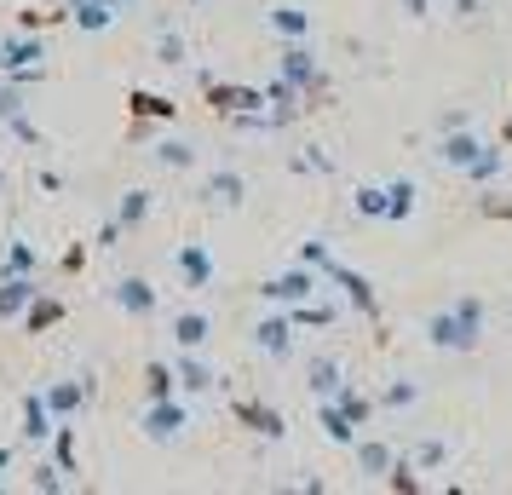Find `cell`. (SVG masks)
<instances>
[{
	"instance_id": "f1b7e54d",
	"label": "cell",
	"mask_w": 512,
	"mask_h": 495,
	"mask_svg": "<svg viewBox=\"0 0 512 495\" xmlns=\"http://www.w3.org/2000/svg\"><path fill=\"white\" fill-rule=\"evenodd\" d=\"M208 196H213V202H225V208H236V202H242V179H236V173H213Z\"/></svg>"
},
{
	"instance_id": "5b68a950",
	"label": "cell",
	"mask_w": 512,
	"mask_h": 495,
	"mask_svg": "<svg viewBox=\"0 0 512 495\" xmlns=\"http://www.w3.org/2000/svg\"><path fill=\"white\" fill-rule=\"evenodd\" d=\"M41 41L35 35H12V41H0V70L6 75H18V81H35L41 75Z\"/></svg>"
},
{
	"instance_id": "9c48e42d",
	"label": "cell",
	"mask_w": 512,
	"mask_h": 495,
	"mask_svg": "<svg viewBox=\"0 0 512 495\" xmlns=\"http://www.w3.org/2000/svg\"><path fill=\"white\" fill-rule=\"evenodd\" d=\"M282 81H288V87H300V93H311V87L323 81V75H317V58H311L305 47H288V52H282Z\"/></svg>"
},
{
	"instance_id": "4dcf8cb0",
	"label": "cell",
	"mask_w": 512,
	"mask_h": 495,
	"mask_svg": "<svg viewBox=\"0 0 512 495\" xmlns=\"http://www.w3.org/2000/svg\"><path fill=\"white\" fill-rule=\"evenodd\" d=\"M357 213H369V219H386V190H380V185H363V190H357Z\"/></svg>"
},
{
	"instance_id": "3957f363",
	"label": "cell",
	"mask_w": 512,
	"mask_h": 495,
	"mask_svg": "<svg viewBox=\"0 0 512 495\" xmlns=\"http://www.w3.org/2000/svg\"><path fill=\"white\" fill-rule=\"evenodd\" d=\"M190 426V409L179 398H156L150 409H144V438H156V444H167V438H179Z\"/></svg>"
},
{
	"instance_id": "277c9868",
	"label": "cell",
	"mask_w": 512,
	"mask_h": 495,
	"mask_svg": "<svg viewBox=\"0 0 512 495\" xmlns=\"http://www.w3.org/2000/svg\"><path fill=\"white\" fill-rule=\"evenodd\" d=\"M173 271H179V288H213V254L202 242H179V254H173Z\"/></svg>"
},
{
	"instance_id": "ac0fdd59",
	"label": "cell",
	"mask_w": 512,
	"mask_h": 495,
	"mask_svg": "<svg viewBox=\"0 0 512 495\" xmlns=\"http://www.w3.org/2000/svg\"><path fill=\"white\" fill-rule=\"evenodd\" d=\"M236 415L254 426V432H265V438H282L288 432V421H282L277 409H259V403H236Z\"/></svg>"
},
{
	"instance_id": "d590c367",
	"label": "cell",
	"mask_w": 512,
	"mask_h": 495,
	"mask_svg": "<svg viewBox=\"0 0 512 495\" xmlns=\"http://www.w3.org/2000/svg\"><path fill=\"white\" fill-rule=\"evenodd\" d=\"M415 461H420V467H438V461H443V444H420Z\"/></svg>"
},
{
	"instance_id": "603a6c76",
	"label": "cell",
	"mask_w": 512,
	"mask_h": 495,
	"mask_svg": "<svg viewBox=\"0 0 512 495\" xmlns=\"http://www.w3.org/2000/svg\"><path fill=\"white\" fill-rule=\"evenodd\" d=\"M271 29L288 35V41H300V35H311V18H305L300 6H277V12H271Z\"/></svg>"
},
{
	"instance_id": "1f68e13d",
	"label": "cell",
	"mask_w": 512,
	"mask_h": 495,
	"mask_svg": "<svg viewBox=\"0 0 512 495\" xmlns=\"http://www.w3.org/2000/svg\"><path fill=\"white\" fill-rule=\"evenodd\" d=\"M156 162H162V167H190V162H196V150L179 144V139H167L162 150H156Z\"/></svg>"
},
{
	"instance_id": "83f0119b",
	"label": "cell",
	"mask_w": 512,
	"mask_h": 495,
	"mask_svg": "<svg viewBox=\"0 0 512 495\" xmlns=\"http://www.w3.org/2000/svg\"><path fill=\"white\" fill-rule=\"evenodd\" d=\"M334 403H340V409H346V415H351L357 426H369V421H374V403L363 398L357 386H340V392H334Z\"/></svg>"
},
{
	"instance_id": "d6986e66",
	"label": "cell",
	"mask_w": 512,
	"mask_h": 495,
	"mask_svg": "<svg viewBox=\"0 0 512 495\" xmlns=\"http://www.w3.org/2000/svg\"><path fill=\"white\" fill-rule=\"evenodd\" d=\"M173 375H179V386H185V392H208V386H213V369H208V363H196L190 352H179Z\"/></svg>"
},
{
	"instance_id": "f546056e",
	"label": "cell",
	"mask_w": 512,
	"mask_h": 495,
	"mask_svg": "<svg viewBox=\"0 0 512 495\" xmlns=\"http://www.w3.org/2000/svg\"><path fill=\"white\" fill-rule=\"evenodd\" d=\"M58 317H64V306H58V300H41V294L29 300V329H47V323H58Z\"/></svg>"
},
{
	"instance_id": "52a82bcc",
	"label": "cell",
	"mask_w": 512,
	"mask_h": 495,
	"mask_svg": "<svg viewBox=\"0 0 512 495\" xmlns=\"http://www.w3.org/2000/svg\"><path fill=\"white\" fill-rule=\"evenodd\" d=\"M208 334H213L208 311H179V317H173V346H179V352H202Z\"/></svg>"
},
{
	"instance_id": "d6a6232c",
	"label": "cell",
	"mask_w": 512,
	"mask_h": 495,
	"mask_svg": "<svg viewBox=\"0 0 512 495\" xmlns=\"http://www.w3.org/2000/svg\"><path fill=\"white\" fill-rule=\"evenodd\" d=\"M300 260L311 265V271H323V277H328V271H334V265H340V260H334V254H328V248H323V242H311V248H300Z\"/></svg>"
},
{
	"instance_id": "cb8c5ba5",
	"label": "cell",
	"mask_w": 512,
	"mask_h": 495,
	"mask_svg": "<svg viewBox=\"0 0 512 495\" xmlns=\"http://www.w3.org/2000/svg\"><path fill=\"white\" fill-rule=\"evenodd\" d=\"M29 271H35V248L18 236V242L6 248V260H0V277H29Z\"/></svg>"
},
{
	"instance_id": "4316f807",
	"label": "cell",
	"mask_w": 512,
	"mask_h": 495,
	"mask_svg": "<svg viewBox=\"0 0 512 495\" xmlns=\"http://www.w3.org/2000/svg\"><path fill=\"white\" fill-rule=\"evenodd\" d=\"M357 461H363V472H392V449L380 438H357Z\"/></svg>"
},
{
	"instance_id": "d4e9b609",
	"label": "cell",
	"mask_w": 512,
	"mask_h": 495,
	"mask_svg": "<svg viewBox=\"0 0 512 495\" xmlns=\"http://www.w3.org/2000/svg\"><path fill=\"white\" fill-rule=\"evenodd\" d=\"M501 167H507V162H501V150H489V144H484V150H478V156L466 162V179H472V185H489V179H495Z\"/></svg>"
},
{
	"instance_id": "ba28073f",
	"label": "cell",
	"mask_w": 512,
	"mask_h": 495,
	"mask_svg": "<svg viewBox=\"0 0 512 495\" xmlns=\"http://www.w3.org/2000/svg\"><path fill=\"white\" fill-rule=\"evenodd\" d=\"M52 432H58V415L47 409L41 392H29V398H24V438H29V444H47Z\"/></svg>"
},
{
	"instance_id": "836d02e7",
	"label": "cell",
	"mask_w": 512,
	"mask_h": 495,
	"mask_svg": "<svg viewBox=\"0 0 512 495\" xmlns=\"http://www.w3.org/2000/svg\"><path fill=\"white\" fill-rule=\"evenodd\" d=\"M185 58V41H173V35H162V64H179Z\"/></svg>"
},
{
	"instance_id": "7402d4cb",
	"label": "cell",
	"mask_w": 512,
	"mask_h": 495,
	"mask_svg": "<svg viewBox=\"0 0 512 495\" xmlns=\"http://www.w3.org/2000/svg\"><path fill=\"white\" fill-rule=\"evenodd\" d=\"M144 219H150V190H127L116 208V225L127 231V225H144Z\"/></svg>"
},
{
	"instance_id": "4fadbf2b",
	"label": "cell",
	"mask_w": 512,
	"mask_h": 495,
	"mask_svg": "<svg viewBox=\"0 0 512 495\" xmlns=\"http://www.w3.org/2000/svg\"><path fill=\"white\" fill-rule=\"evenodd\" d=\"M317 421H323V432L334 438V444H357V421H351L334 398H317Z\"/></svg>"
},
{
	"instance_id": "8d00e7d4",
	"label": "cell",
	"mask_w": 512,
	"mask_h": 495,
	"mask_svg": "<svg viewBox=\"0 0 512 495\" xmlns=\"http://www.w3.org/2000/svg\"><path fill=\"white\" fill-rule=\"evenodd\" d=\"M6 461H12V449H0V467H6Z\"/></svg>"
},
{
	"instance_id": "7c38bea8",
	"label": "cell",
	"mask_w": 512,
	"mask_h": 495,
	"mask_svg": "<svg viewBox=\"0 0 512 495\" xmlns=\"http://www.w3.org/2000/svg\"><path fill=\"white\" fill-rule=\"evenodd\" d=\"M254 346L259 352H271V357H288V346H294V323L288 317H265L254 329Z\"/></svg>"
},
{
	"instance_id": "ffe728a7",
	"label": "cell",
	"mask_w": 512,
	"mask_h": 495,
	"mask_svg": "<svg viewBox=\"0 0 512 495\" xmlns=\"http://www.w3.org/2000/svg\"><path fill=\"white\" fill-rule=\"evenodd\" d=\"M415 196H420V190L409 185V179H397V185H386V219H392V225H403V219L415 213Z\"/></svg>"
},
{
	"instance_id": "f35d334b",
	"label": "cell",
	"mask_w": 512,
	"mask_h": 495,
	"mask_svg": "<svg viewBox=\"0 0 512 495\" xmlns=\"http://www.w3.org/2000/svg\"><path fill=\"white\" fill-rule=\"evenodd\" d=\"M190 6H196V0H190Z\"/></svg>"
},
{
	"instance_id": "484cf974",
	"label": "cell",
	"mask_w": 512,
	"mask_h": 495,
	"mask_svg": "<svg viewBox=\"0 0 512 495\" xmlns=\"http://www.w3.org/2000/svg\"><path fill=\"white\" fill-rule=\"evenodd\" d=\"M478 150H484V144L472 139V133H455V139H443V150H438V156H443L449 167H466L472 156H478Z\"/></svg>"
},
{
	"instance_id": "8992f818",
	"label": "cell",
	"mask_w": 512,
	"mask_h": 495,
	"mask_svg": "<svg viewBox=\"0 0 512 495\" xmlns=\"http://www.w3.org/2000/svg\"><path fill=\"white\" fill-rule=\"evenodd\" d=\"M41 398H47V409L58 421H70L75 409L93 398V380H58V386H41Z\"/></svg>"
},
{
	"instance_id": "e575fe53",
	"label": "cell",
	"mask_w": 512,
	"mask_h": 495,
	"mask_svg": "<svg viewBox=\"0 0 512 495\" xmlns=\"http://www.w3.org/2000/svg\"><path fill=\"white\" fill-rule=\"evenodd\" d=\"M386 403H392V409H403V403H415V386H403V380H397L392 392H386Z\"/></svg>"
},
{
	"instance_id": "e0dca14e",
	"label": "cell",
	"mask_w": 512,
	"mask_h": 495,
	"mask_svg": "<svg viewBox=\"0 0 512 495\" xmlns=\"http://www.w3.org/2000/svg\"><path fill=\"white\" fill-rule=\"evenodd\" d=\"M156 398H179L173 363H150V369H144V403H156Z\"/></svg>"
},
{
	"instance_id": "74e56055",
	"label": "cell",
	"mask_w": 512,
	"mask_h": 495,
	"mask_svg": "<svg viewBox=\"0 0 512 495\" xmlns=\"http://www.w3.org/2000/svg\"><path fill=\"white\" fill-rule=\"evenodd\" d=\"M110 6H116V12H121V6H133V0H110Z\"/></svg>"
},
{
	"instance_id": "2e32d148",
	"label": "cell",
	"mask_w": 512,
	"mask_h": 495,
	"mask_svg": "<svg viewBox=\"0 0 512 495\" xmlns=\"http://www.w3.org/2000/svg\"><path fill=\"white\" fill-rule=\"evenodd\" d=\"M70 12H75V24L93 29V35L116 24V6H110V0H70Z\"/></svg>"
},
{
	"instance_id": "6da1fadb",
	"label": "cell",
	"mask_w": 512,
	"mask_h": 495,
	"mask_svg": "<svg viewBox=\"0 0 512 495\" xmlns=\"http://www.w3.org/2000/svg\"><path fill=\"white\" fill-rule=\"evenodd\" d=\"M426 340L438 346V352H472L478 340H484V300H455L449 311H432L426 317Z\"/></svg>"
},
{
	"instance_id": "8fae6325",
	"label": "cell",
	"mask_w": 512,
	"mask_h": 495,
	"mask_svg": "<svg viewBox=\"0 0 512 495\" xmlns=\"http://www.w3.org/2000/svg\"><path fill=\"white\" fill-rule=\"evenodd\" d=\"M334 317H340V306H334V300H317V294L300 300V306H288V323H294V329H328Z\"/></svg>"
},
{
	"instance_id": "30bf717a",
	"label": "cell",
	"mask_w": 512,
	"mask_h": 495,
	"mask_svg": "<svg viewBox=\"0 0 512 495\" xmlns=\"http://www.w3.org/2000/svg\"><path fill=\"white\" fill-rule=\"evenodd\" d=\"M41 294V283L35 277H0V317H18V311H29V300Z\"/></svg>"
},
{
	"instance_id": "5bb4252c",
	"label": "cell",
	"mask_w": 512,
	"mask_h": 495,
	"mask_svg": "<svg viewBox=\"0 0 512 495\" xmlns=\"http://www.w3.org/2000/svg\"><path fill=\"white\" fill-rule=\"evenodd\" d=\"M328 283L346 288V306H357V311H369V317H374V283H369V277H357V271H346V265H334V271H328Z\"/></svg>"
},
{
	"instance_id": "9a60e30c",
	"label": "cell",
	"mask_w": 512,
	"mask_h": 495,
	"mask_svg": "<svg viewBox=\"0 0 512 495\" xmlns=\"http://www.w3.org/2000/svg\"><path fill=\"white\" fill-rule=\"evenodd\" d=\"M116 306L133 311V317H150L156 311V288L144 283V277H127V283H116Z\"/></svg>"
},
{
	"instance_id": "7a4b0ae2",
	"label": "cell",
	"mask_w": 512,
	"mask_h": 495,
	"mask_svg": "<svg viewBox=\"0 0 512 495\" xmlns=\"http://www.w3.org/2000/svg\"><path fill=\"white\" fill-rule=\"evenodd\" d=\"M259 294H265L271 306H300V300H311V294H323V271H311V265L300 260L294 271H282V277H265Z\"/></svg>"
},
{
	"instance_id": "44dd1931",
	"label": "cell",
	"mask_w": 512,
	"mask_h": 495,
	"mask_svg": "<svg viewBox=\"0 0 512 495\" xmlns=\"http://www.w3.org/2000/svg\"><path fill=\"white\" fill-rule=\"evenodd\" d=\"M340 392V363L334 357H317L311 363V398H334Z\"/></svg>"
}]
</instances>
